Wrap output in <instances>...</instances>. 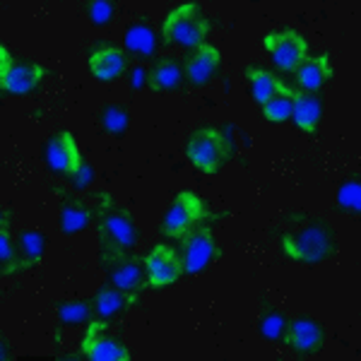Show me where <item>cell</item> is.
Wrapping results in <instances>:
<instances>
[{
	"mask_svg": "<svg viewBox=\"0 0 361 361\" xmlns=\"http://www.w3.org/2000/svg\"><path fill=\"white\" fill-rule=\"evenodd\" d=\"M337 234L325 219L313 214H287L279 226V253L292 263L316 265L333 258Z\"/></svg>",
	"mask_w": 361,
	"mask_h": 361,
	"instance_id": "6da1fadb",
	"label": "cell"
},
{
	"mask_svg": "<svg viewBox=\"0 0 361 361\" xmlns=\"http://www.w3.org/2000/svg\"><path fill=\"white\" fill-rule=\"evenodd\" d=\"M212 25V17L202 10L200 3H178L169 10V15L161 22V42L166 46H180L185 51H193L207 42Z\"/></svg>",
	"mask_w": 361,
	"mask_h": 361,
	"instance_id": "3957f363",
	"label": "cell"
},
{
	"mask_svg": "<svg viewBox=\"0 0 361 361\" xmlns=\"http://www.w3.org/2000/svg\"><path fill=\"white\" fill-rule=\"evenodd\" d=\"M145 267H147V289L161 292V289L176 284L185 275L183 253L176 238H161L145 253Z\"/></svg>",
	"mask_w": 361,
	"mask_h": 361,
	"instance_id": "8992f818",
	"label": "cell"
},
{
	"mask_svg": "<svg viewBox=\"0 0 361 361\" xmlns=\"http://www.w3.org/2000/svg\"><path fill=\"white\" fill-rule=\"evenodd\" d=\"M102 265L109 275V282L116 289L126 294H140L147 289V267L145 258L123 250L118 246H111L109 241H102Z\"/></svg>",
	"mask_w": 361,
	"mask_h": 361,
	"instance_id": "277c9868",
	"label": "cell"
},
{
	"mask_svg": "<svg viewBox=\"0 0 361 361\" xmlns=\"http://www.w3.org/2000/svg\"><path fill=\"white\" fill-rule=\"evenodd\" d=\"M212 217L209 202L202 195L193 193V190H180L173 195V202L169 207L166 217L161 219V236L164 238H183L188 231Z\"/></svg>",
	"mask_w": 361,
	"mask_h": 361,
	"instance_id": "5b68a950",
	"label": "cell"
},
{
	"mask_svg": "<svg viewBox=\"0 0 361 361\" xmlns=\"http://www.w3.org/2000/svg\"><path fill=\"white\" fill-rule=\"evenodd\" d=\"M87 68L99 82H114L130 70V58H128V51L121 49L118 44L99 42L87 51Z\"/></svg>",
	"mask_w": 361,
	"mask_h": 361,
	"instance_id": "7c38bea8",
	"label": "cell"
},
{
	"mask_svg": "<svg viewBox=\"0 0 361 361\" xmlns=\"http://www.w3.org/2000/svg\"><path fill=\"white\" fill-rule=\"evenodd\" d=\"M222 73V54L214 44H200L183 58V80L190 87H205Z\"/></svg>",
	"mask_w": 361,
	"mask_h": 361,
	"instance_id": "4fadbf2b",
	"label": "cell"
},
{
	"mask_svg": "<svg viewBox=\"0 0 361 361\" xmlns=\"http://www.w3.org/2000/svg\"><path fill=\"white\" fill-rule=\"evenodd\" d=\"M116 15V5L109 0H92L87 3V17L94 27H106Z\"/></svg>",
	"mask_w": 361,
	"mask_h": 361,
	"instance_id": "f546056e",
	"label": "cell"
},
{
	"mask_svg": "<svg viewBox=\"0 0 361 361\" xmlns=\"http://www.w3.org/2000/svg\"><path fill=\"white\" fill-rule=\"evenodd\" d=\"M133 304H135V294H126L111 284V287L97 289L94 299H92V311H94L97 320L106 323V320H114L116 316L126 313Z\"/></svg>",
	"mask_w": 361,
	"mask_h": 361,
	"instance_id": "ac0fdd59",
	"label": "cell"
},
{
	"mask_svg": "<svg viewBox=\"0 0 361 361\" xmlns=\"http://www.w3.org/2000/svg\"><path fill=\"white\" fill-rule=\"evenodd\" d=\"M333 75H335V70H333V61H330V54L323 51V54L308 56L289 78H292V85L299 92L318 94V92L333 80Z\"/></svg>",
	"mask_w": 361,
	"mask_h": 361,
	"instance_id": "2e32d148",
	"label": "cell"
},
{
	"mask_svg": "<svg viewBox=\"0 0 361 361\" xmlns=\"http://www.w3.org/2000/svg\"><path fill=\"white\" fill-rule=\"evenodd\" d=\"M17 246H20V255H22V265H25V270L29 267L39 265V260L44 258V250H46V236L42 231H34V229H25L20 234V241H17Z\"/></svg>",
	"mask_w": 361,
	"mask_h": 361,
	"instance_id": "d4e9b609",
	"label": "cell"
},
{
	"mask_svg": "<svg viewBox=\"0 0 361 361\" xmlns=\"http://www.w3.org/2000/svg\"><path fill=\"white\" fill-rule=\"evenodd\" d=\"M130 78H133V87H137V90H140V87H145V85H147V73H145L142 68L133 70V75H130Z\"/></svg>",
	"mask_w": 361,
	"mask_h": 361,
	"instance_id": "1f68e13d",
	"label": "cell"
},
{
	"mask_svg": "<svg viewBox=\"0 0 361 361\" xmlns=\"http://www.w3.org/2000/svg\"><path fill=\"white\" fill-rule=\"evenodd\" d=\"M282 340L296 357H313L325 345V330L316 318L296 316L287 323V333Z\"/></svg>",
	"mask_w": 361,
	"mask_h": 361,
	"instance_id": "9a60e30c",
	"label": "cell"
},
{
	"mask_svg": "<svg viewBox=\"0 0 361 361\" xmlns=\"http://www.w3.org/2000/svg\"><path fill=\"white\" fill-rule=\"evenodd\" d=\"M58 318L66 325H82L90 318H94L92 311V301L78 299V301H66V304H58Z\"/></svg>",
	"mask_w": 361,
	"mask_h": 361,
	"instance_id": "83f0119b",
	"label": "cell"
},
{
	"mask_svg": "<svg viewBox=\"0 0 361 361\" xmlns=\"http://www.w3.org/2000/svg\"><path fill=\"white\" fill-rule=\"evenodd\" d=\"M287 323H289V318L284 316L282 311H277V308H265V313L258 320V330L265 340L277 342L287 333Z\"/></svg>",
	"mask_w": 361,
	"mask_h": 361,
	"instance_id": "4316f807",
	"label": "cell"
},
{
	"mask_svg": "<svg viewBox=\"0 0 361 361\" xmlns=\"http://www.w3.org/2000/svg\"><path fill=\"white\" fill-rule=\"evenodd\" d=\"M80 349L87 359L92 361H128L130 359V352L123 345L121 337H116L114 333H109L102 325V320L92 323L87 328V333L80 342Z\"/></svg>",
	"mask_w": 361,
	"mask_h": 361,
	"instance_id": "5bb4252c",
	"label": "cell"
},
{
	"mask_svg": "<svg viewBox=\"0 0 361 361\" xmlns=\"http://www.w3.org/2000/svg\"><path fill=\"white\" fill-rule=\"evenodd\" d=\"M44 161L49 166V171L58 178H68L82 164V154H80L78 140L73 133L58 130L44 142Z\"/></svg>",
	"mask_w": 361,
	"mask_h": 361,
	"instance_id": "8fae6325",
	"label": "cell"
},
{
	"mask_svg": "<svg viewBox=\"0 0 361 361\" xmlns=\"http://www.w3.org/2000/svg\"><path fill=\"white\" fill-rule=\"evenodd\" d=\"M180 253H183V267L185 275H197L205 267L212 263L219 255V243L214 238L212 222H202L200 226H195L193 231H188L183 238H176Z\"/></svg>",
	"mask_w": 361,
	"mask_h": 361,
	"instance_id": "9c48e42d",
	"label": "cell"
},
{
	"mask_svg": "<svg viewBox=\"0 0 361 361\" xmlns=\"http://www.w3.org/2000/svg\"><path fill=\"white\" fill-rule=\"evenodd\" d=\"M94 219V207L87 202L78 200V197H63L61 202V231L68 236L78 234V231L87 229Z\"/></svg>",
	"mask_w": 361,
	"mask_h": 361,
	"instance_id": "44dd1931",
	"label": "cell"
},
{
	"mask_svg": "<svg viewBox=\"0 0 361 361\" xmlns=\"http://www.w3.org/2000/svg\"><path fill=\"white\" fill-rule=\"evenodd\" d=\"M236 145L226 126H197L185 142V157L195 169L207 176H214L234 159Z\"/></svg>",
	"mask_w": 361,
	"mask_h": 361,
	"instance_id": "7a4b0ae2",
	"label": "cell"
},
{
	"mask_svg": "<svg viewBox=\"0 0 361 361\" xmlns=\"http://www.w3.org/2000/svg\"><path fill=\"white\" fill-rule=\"evenodd\" d=\"M147 85L154 92H173L180 85H185L183 80V61L173 56H161L152 63L147 73Z\"/></svg>",
	"mask_w": 361,
	"mask_h": 361,
	"instance_id": "e0dca14e",
	"label": "cell"
},
{
	"mask_svg": "<svg viewBox=\"0 0 361 361\" xmlns=\"http://www.w3.org/2000/svg\"><path fill=\"white\" fill-rule=\"evenodd\" d=\"M10 217H13V212L3 209V226H0V267H3V277H13L17 272H25L20 246L10 236Z\"/></svg>",
	"mask_w": 361,
	"mask_h": 361,
	"instance_id": "7402d4cb",
	"label": "cell"
},
{
	"mask_svg": "<svg viewBox=\"0 0 361 361\" xmlns=\"http://www.w3.org/2000/svg\"><path fill=\"white\" fill-rule=\"evenodd\" d=\"M263 46L270 54L272 66L279 75H292L308 58L311 44L296 27H279L263 37Z\"/></svg>",
	"mask_w": 361,
	"mask_h": 361,
	"instance_id": "52a82bcc",
	"label": "cell"
},
{
	"mask_svg": "<svg viewBox=\"0 0 361 361\" xmlns=\"http://www.w3.org/2000/svg\"><path fill=\"white\" fill-rule=\"evenodd\" d=\"M246 80L250 87V94H253V99L260 104V106H263L267 99L275 97L279 90V78L272 73V70L260 66V63H250V66H246Z\"/></svg>",
	"mask_w": 361,
	"mask_h": 361,
	"instance_id": "cb8c5ba5",
	"label": "cell"
},
{
	"mask_svg": "<svg viewBox=\"0 0 361 361\" xmlns=\"http://www.w3.org/2000/svg\"><path fill=\"white\" fill-rule=\"evenodd\" d=\"M296 87L294 85H287L279 80V90L277 94L272 99H267V102L260 106V114H263L265 121H270V123H287L289 118H292V104H294V94H296Z\"/></svg>",
	"mask_w": 361,
	"mask_h": 361,
	"instance_id": "603a6c76",
	"label": "cell"
},
{
	"mask_svg": "<svg viewBox=\"0 0 361 361\" xmlns=\"http://www.w3.org/2000/svg\"><path fill=\"white\" fill-rule=\"evenodd\" d=\"M3 54V94L5 97H22L39 90L42 80L46 78V68L27 58H15L8 46L0 49Z\"/></svg>",
	"mask_w": 361,
	"mask_h": 361,
	"instance_id": "30bf717a",
	"label": "cell"
},
{
	"mask_svg": "<svg viewBox=\"0 0 361 361\" xmlns=\"http://www.w3.org/2000/svg\"><path fill=\"white\" fill-rule=\"evenodd\" d=\"M337 207L345 209V212L359 214L361 212V180L359 176H347L337 188Z\"/></svg>",
	"mask_w": 361,
	"mask_h": 361,
	"instance_id": "484cf974",
	"label": "cell"
},
{
	"mask_svg": "<svg viewBox=\"0 0 361 361\" xmlns=\"http://www.w3.org/2000/svg\"><path fill=\"white\" fill-rule=\"evenodd\" d=\"M99 123H102L106 133H111L114 137H123L128 123H130V116L121 106H104L102 114H99Z\"/></svg>",
	"mask_w": 361,
	"mask_h": 361,
	"instance_id": "f1b7e54d",
	"label": "cell"
},
{
	"mask_svg": "<svg viewBox=\"0 0 361 361\" xmlns=\"http://www.w3.org/2000/svg\"><path fill=\"white\" fill-rule=\"evenodd\" d=\"M159 34L154 27H149L147 22H135L128 27L126 32V51H130L133 56L142 58V61H152L159 54Z\"/></svg>",
	"mask_w": 361,
	"mask_h": 361,
	"instance_id": "ffe728a7",
	"label": "cell"
},
{
	"mask_svg": "<svg viewBox=\"0 0 361 361\" xmlns=\"http://www.w3.org/2000/svg\"><path fill=\"white\" fill-rule=\"evenodd\" d=\"M92 178H94V171H92V166L87 164V161H82L78 171H75L73 176H70V183H73L75 190H85V188H90Z\"/></svg>",
	"mask_w": 361,
	"mask_h": 361,
	"instance_id": "4dcf8cb0",
	"label": "cell"
},
{
	"mask_svg": "<svg viewBox=\"0 0 361 361\" xmlns=\"http://www.w3.org/2000/svg\"><path fill=\"white\" fill-rule=\"evenodd\" d=\"M323 118V102L318 94H306V92H296L292 104V121L299 130L316 135Z\"/></svg>",
	"mask_w": 361,
	"mask_h": 361,
	"instance_id": "d6986e66",
	"label": "cell"
},
{
	"mask_svg": "<svg viewBox=\"0 0 361 361\" xmlns=\"http://www.w3.org/2000/svg\"><path fill=\"white\" fill-rule=\"evenodd\" d=\"M94 219L97 226L102 231V241H109L111 246H118L123 250H133L140 238V231L135 222H133L130 212L123 207H118L109 195H104V200L94 207Z\"/></svg>",
	"mask_w": 361,
	"mask_h": 361,
	"instance_id": "ba28073f",
	"label": "cell"
}]
</instances>
